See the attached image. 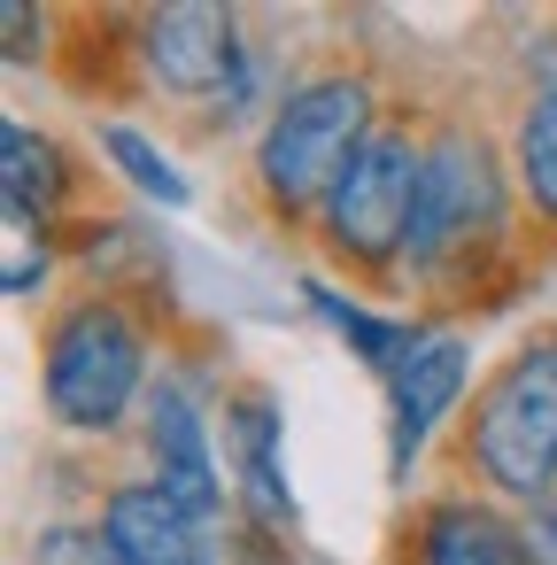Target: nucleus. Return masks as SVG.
Returning <instances> with one entry per match:
<instances>
[{
  "label": "nucleus",
  "mask_w": 557,
  "mask_h": 565,
  "mask_svg": "<svg viewBox=\"0 0 557 565\" xmlns=\"http://www.w3.org/2000/svg\"><path fill=\"white\" fill-rule=\"evenodd\" d=\"M40 387L55 426L71 434H109L132 418L148 387V326L132 318L125 295H71L47 333H40Z\"/></svg>",
  "instance_id": "3"
},
{
  "label": "nucleus",
  "mask_w": 557,
  "mask_h": 565,
  "mask_svg": "<svg viewBox=\"0 0 557 565\" xmlns=\"http://www.w3.org/2000/svg\"><path fill=\"white\" fill-rule=\"evenodd\" d=\"M94 526L109 534L117 565H217L210 526L163 488V480H117L94 511Z\"/></svg>",
  "instance_id": "9"
},
{
  "label": "nucleus",
  "mask_w": 557,
  "mask_h": 565,
  "mask_svg": "<svg viewBox=\"0 0 557 565\" xmlns=\"http://www.w3.org/2000/svg\"><path fill=\"white\" fill-rule=\"evenodd\" d=\"M379 132V102L364 71H325L279 94L264 140H256V194L271 217H318L356 148Z\"/></svg>",
  "instance_id": "1"
},
{
  "label": "nucleus",
  "mask_w": 557,
  "mask_h": 565,
  "mask_svg": "<svg viewBox=\"0 0 557 565\" xmlns=\"http://www.w3.org/2000/svg\"><path fill=\"white\" fill-rule=\"evenodd\" d=\"M526 565H557V495L526 511Z\"/></svg>",
  "instance_id": "18"
},
{
  "label": "nucleus",
  "mask_w": 557,
  "mask_h": 565,
  "mask_svg": "<svg viewBox=\"0 0 557 565\" xmlns=\"http://www.w3.org/2000/svg\"><path fill=\"white\" fill-rule=\"evenodd\" d=\"M511 163L472 132V125H441L426 132V171H418V217H410V271L449 287L464 271H480V256H495L511 241Z\"/></svg>",
  "instance_id": "4"
},
{
  "label": "nucleus",
  "mask_w": 557,
  "mask_h": 565,
  "mask_svg": "<svg viewBox=\"0 0 557 565\" xmlns=\"http://www.w3.org/2000/svg\"><path fill=\"white\" fill-rule=\"evenodd\" d=\"M418 565H526V519L495 495H441L418 511Z\"/></svg>",
  "instance_id": "10"
},
{
  "label": "nucleus",
  "mask_w": 557,
  "mask_h": 565,
  "mask_svg": "<svg viewBox=\"0 0 557 565\" xmlns=\"http://www.w3.org/2000/svg\"><path fill=\"white\" fill-rule=\"evenodd\" d=\"M148 480H163L202 526H217L225 519V465H217V449H210V418H202V403L179 387V380H156L148 387Z\"/></svg>",
  "instance_id": "8"
},
{
  "label": "nucleus",
  "mask_w": 557,
  "mask_h": 565,
  "mask_svg": "<svg viewBox=\"0 0 557 565\" xmlns=\"http://www.w3.org/2000/svg\"><path fill=\"white\" fill-rule=\"evenodd\" d=\"M0 279H9V295H32L47 279V225L40 217H17L9 210V271H0Z\"/></svg>",
  "instance_id": "16"
},
{
  "label": "nucleus",
  "mask_w": 557,
  "mask_h": 565,
  "mask_svg": "<svg viewBox=\"0 0 557 565\" xmlns=\"http://www.w3.org/2000/svg\"><path fill=\"white\" fill-rule=\"evenodd\" d=\"M511 186H518L526 217H542L557 233V86L526 94V109L511 125Z\"/></svg>",
  "instance_id": "13"
},
{
  "label": "nucleus",
  "mask_w": 557,
  "mask_h": 565,
  "mask_svg": "<svg viewBox=\"0 0 557 565\" xmlns=\"http://www.w3.org/2000/svg\"><path fill=\"white\" fill-rule=\"evenodd\" d=\"M457 457L503 503H526L534 511L542 495H557V333L518 341L488 372V387L472 395V418H464Z\"/></svg>",
  "instance_id": "2"
},
{
  "label": "nucleus",
  "mask_w": 557,
  "mask_h": 565,
  "mask_svg": "<svg viewBox=\"0 0 557 565\" xmlns=\"http://www.w3.org/2000/svg\"><path fill=\"white\" fill-rule=\"evenodd\" d=\"M101 156H109V163H117V171H125L140 194H148V202L186 210V179H179V171H171V163H163V156H156L140 132H132V125H101Z\"/></svg>",
  "instance_id": "15"
},
{
  "label": "nucleus",
  "mask_w": 557,
  "mask_h": 565,
  "mask_svg": "<svg viewBox=\"0 0 557 565\" xmlns=\"http://www.w3.org/2000/svg\"><path fill=\"white\" fill-rule=\"evenodd\" d=\"M132 55L171 102H225V117L248 102V40H240L233 9H210V0L148 9Z\"/></svg>",
  "instance_id": "6"
},
{
  "label": "nucleus",
  "mask_w": 557,
  "mask_h": 565,
  "mask_svg": "<svg viewBox=\"0 0 557 565\" xmlns=\"http://www.w3.org/2000/svg\"><path fill=\"white\" fill-rule=\"evenodd\" d=\"M464 380H472V349H464V333H418V349L387 372V457H395V472H410V457L441 434V418L457 411V395H464Z\"/></svg>",
  "instance_id": "7"
},
{
  "label": "nucleus",
  "mask_w": 557,
  "mask_h": 565,
  "mask_svg": "<svg viewBox=\"0 0 557 565\" xmlns=\"http://www.w3.org/2000/svg\"><path fill=\"white\" fill-rule=\"evenodd\" d=\"M225 449H233V472H240V495L256 503V519L294 526L287 465H279V411H271L264 387H240V395L225 403Z\"/></svg>",
  "instance_id": "11"
},
{
  "label": "nucleus",
  "mask_w": 557,
  "mask_h": 565,
  "mask_svg": "<svg viewBox=\"0 0 557 565\" xmlns=\"http://www.w3.org/2000/svg\"><path fill=\"white\" fill-rule=\"evenodd\" d=\"M310 302H318V318H325L341 341H356V356H364L379 380H387V372L418 349V333H426V326H403V318H372V310H356V302L333 295V287H310Z\"/></svg>",
  "instance_id": "14"
},
{
  "label": "nucleus",
  "mask_w": 557,
  "mask_h": 565,
  "mask_svg": "<svg viewBox=\"0 0 557 565\" xmlns=\"http://www.w3.org/2000/svg\"><path fill=\"white\" fill-rule=\"evenodd\" d=\"M71 186H78V171H71V156H63L47 132H32V125H9V132H0V194H9L17 217L55 225L63 202H71Z\"/></svg>",
  "instance_id": "12"
},
{
  "label": "nucleus",
  "mask_w": 557,
  "mask_h": 565,
  "mask_svg": "<svg viewBox=\"0 0 557 565\" xmlns=\"http://www.w3.org/2000/svg\"><path fill=\"white\" fill-rule=\"evenodd\" d=\"M32 565H117V550L101 526H47L32 542Z\"/></svg>",
  "instance_id": "17"
},
{
  "label": "nucleus",
  "mask_w": 557,
  "mask_h": 565,
  "mask_svg": "<svg viewBox=\"0 0 557 565\" xmlns=\"http://www.w3.org/2000/svg\"><path fill=\"white\" fill-rule=\"evenodd\" d=\"M418 171H426V140H410L403 125H379L356 163L341 171V186L318 210V241L333 264L387 279L395 264H410V217H418Z\"/></svg>",
  "instance_id": "5"
}]
</instances>
